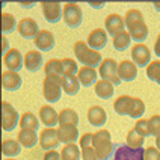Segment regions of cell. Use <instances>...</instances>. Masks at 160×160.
<instances>
[{
    "label": "cell",
    "instance_id": "cell-20",
    "mask_svg": "<svg viewBox=\"0 0 160 160\" xmlns=\"http://www.w3.org/2000/svg\"><path fill=\"white\" fill-rule=\"evenodd\" d=\"M2 86L6 91H17L21 86V77L15 71H3L2 74Z\"/></svg>",
    "mask_w": 160,
    "mask_h": 160
},
{
    "label": "cell",
    "instance_id": "cell-37",
    "mask_svg": "<svg viewBox=\"0 0 160 160\" xmlns=\"http://www.w3.org/2000/svg\"><path fill=\"white\" fill-rule=\"evenodd\" d=\"M62 65H63V76H71V74H76L79 71L77 70V63H76L74 59L65 58V59H62Z\"/></svg>",
    "mask_w": 160,
    "mask_h": 160
},
{
    "label": "cell",
    "instance_id": "cell-18",
    "mask_svg": "<svg viewBox=\"0 0 160 160\" xmlns=\"http://www.w3.org/2000/svg\"><path fill=\"white\" fill-rule=\"evenodd\" d=\"M104 24H106V32L112 36H115L116 33L122 32L125 26L124 18L121 17L119 14H110V15H107L106 20H104Z\"/></svg>",
    "mask_w": 160,
    "mask_h": 160
},
{
    "label": "cell",
    "instance_id": "cell-46",
    "mask_svg": "<svg viewBox=\"0 0 160 160\" xmlns=\"http://www.w3.org/2000/svg\"><path fill=\"white\" fill-rule=\"evenodd\" d=\"M156 148L160 151V134L159 136H156Z\"/></svg>",
    "mask_w": 160,
    "mask_h": 160
},
{
    "label": "cell",
    "instance_id": "cell-47",
    "mask_svg": "<svg viewBox=\"0 0 160 160\" xmlns=\"http://www.w3.org/2000/svg\"><path fill=\"white\" fill-rule=\"evenodd\" d=\"M154 6H156V8H157V9L160 11V3H154Z\"/></svg>",
    "mask_w": 160,
    "mask_h": 160
},
{
    "label": "cell",
    "instance_id": "cell-16",
    "mask_svg": "<svg viewBox=\"0 0 160 160\" xmlns=\"http://www.w3.org/2000/svg\"><path fill=\"white\" fill-rule=\"evenodd\" d=\"M118 76L121 82H133L138 76V67L132 61H121L118 63Z\"/></svg>",
    "mask_w": 160,
    "mask_h": 160
},
{
    "label": "cell",
    "instance_id": "cell-4",
    "mask_svg": "<svg viewBox=\"0 0 160 160\" xmlns=\"http://www.w3.org/2000/svg\"><path fill=\"white\" fill-rule=\"evenodd\" d=\"M74 54H76V58H77V61L82 62L85 67H100V63L103 62L101 61V54L100 52H95V50H92L91 47H89L86 42H83V41H77L76 44H74Z\"/></svg>",
    "mask_w": 160,
    "mask_h": 160
},
{
    "label": "cell",
    "instance_id": "cell-29",
    "mask_svg": "<svg viewBox=\"0 0 160 160\" xmlns=\"http://www.w3.org/2000/svg\"><path fill=\"white\" fill-rule=\"evenodd\" d=\"M82 159V150L77 143H68L61 151V160H80Z\"/></svg>",
    "mask_w": 160,
    "mask_h": 160
},
{
    "label": "cell",
    "instance_id": "cell-15",
    "mask_svg": "<svg viewBox=\"0 0 160 160\" xmlns=\"http://www.w3.org/2000/svg\"><path fill=\"white\" fill-rule=\"evenodd\" d=\"M23 61H24V58L17 48H11L8 53L3 56V62H5L9 71H20L21 67H23Z\"/></svg>",
    "mask_w": 160,
    "mask_h": 160
},
{
    "label": "cell",
    "instance_id": "cell-19",
    "mask_svg": "<svg viewBox=\"0 0 160 160\" xmlns=\"http://www.w3.org/2000/svg\"><path fill=\"white\" fill-rule=\"evenodd\" d=\"M39 118H41V122L47 127H54V124H59V113L54 110V107L48 106V104L41 106Z\"/></svg>",
    "mask_w": 160,
    "mask_h": 160
},
{
    "label": "cell",
    "instance_id": "cell-41",
    "mask_svg": "<svg viewBox=\"0 0 160 160\" xmlns=\"http://www.w3.org/2000/svg\"><path fill=\"white\" fill-rule=\"evenodd\" d=\"M80 150H82V160H100L94 147H86V148H80Z\"/></svg>",
    "mask_w": 160,
    "mask_h": 160
},
{
    "label": "cell",
    "instance_id": "cell-28",
    "mask_svg": "<svg viewBox=\"0 0 160 160\" xmlns=\"http://www.w3.org/2000/svg\"><path fill=\"white\" fill-rule=\"evenodd\" d=\"M79 124V115L74 109H63L59 112V125H77Z\"/></svg>",
    "mask_w": 160,
    "mask_h": 160
},
{
    "label": "cell",
    "instance_id": "cell-7",
    "mask_svg": "<svg viewBox=\"0 0 160 160\" xmlns=\"http://www.w3.org/2000/svg\"><path fill=\"white\" fill-rule=\"evenodd\" d=\"M98 72H100L101 79L112 82L113 86L121 83V79H119V76H118V63H116V61L112 59V58L103 59V62L100 63V67H98Z\"/></svg>",
    "mask_w": 160,
    "mask_h": 160
},
{
    "label": "cell",
    "instance_id": "cell-14",
    "mask_svg": "<svg viewBox=\"0 0 160 160\" xmlns=\"http://www.w3.org/2000/svg\"><path fill=\"white\" fill-rule=\"evenodd\" d=\"M38 52H50L54 47V35L50 30H39L33 39Z\"/></svg>",
    "mask_w": 160,
    "mask_h": 160
},
{
    "label": "cell",
    "instance_id": "cell-3",
    "mask_svg": "<svg viewBox=\"0 0 160 160\" xmlns=\"http://www.w3.org/2000/svg\"><path fill=\"white\" fill-rule=\"evenodd\" d=\"M92 147L97 152L100 160H110L113 150H115V143H112L110 139V133L107 130H100L94 133V139H92Z\"/></svg>",
    "mask_w": 160,
    "mask_h": 160
},
{
    "label": "cell",
    "instance_id": "cell-35",
    "mask_svg": "<svg viewBox=\"0 0 160 160\" xmlns=\"http://www.w3.org/2000/svg\"><path fill=\"white\" fill-rule=\"evenodd\" d=\"M15 26H17V23H15L14 15H11L8 12H2V32H3V35L12 32Z\"/></svg>",
    "mask_w": 160,
    "mask_h": 160
},
{
    "label": "cell",
    "instance_id": "cell-5",
    "mask_svg": "<svg viewBox=\"0 0 160 160\" xmlns=\"http://www.w3.org/2000/svg\"><path fill=\"white\" fill-rule=\"evenodd\" d=\"M62 92V79L56 76H45L42 80V95L48 103H58Z\"/></svg>",
    "mask_w": 160,
    "mask_h": 160
},
{
    "label": "cell",
    "instance_id": "cell-27",
    "mask_svg": "<svg viewBox=\"0 0 160 160\" xmlns=\"http://www.w3.org/2000/svg\"><path fill=\"white\" fill-rule=\"evenodd\" d=\"M95 94H97V97L103 98V100L112 98V95H113V83L109 82V80L100 79L95 83Z\"/></svg>",
    "mask_w": 160,
    "mask_h": 160
},
{
    "label": "cell",
    "instance_id": "cell-36",
    "mask_svg": "<svg viewBox=\"0 0 160 160\" xmlns=\"http://www.w3.org/2000/svg\"><path fill=\"white\" fill-rule=\"evenodd\" d=\"M147 77L160 85V61H151L147 67Z\"/></svg>",
    "mask_w": 160,
    "mask_h": 160
},
{
    "label": "cell",
    "instance_id": "cell-2",
    "mask_svg": "<svg viewBox=\"0 0 160 160\" xmlns=\"http://www.w3.org/2000/svg\"><path fill=\"white\" fill-rule=\"evenodd\" d=\"M113 109L118 115H128L138 119L143 115L145 112V104L141 98L130 97V95H121L115 100Z\"/></svg>",
    "mask_w": 160,
    "mask_h": 160
},
{
    "label": "cell",
    "instance_id": "cell-1",
    "mask_svg": "<svg viewBox=\"0 0 160 160\" xmlns=\"http://www.w3.org/2000/svg\"><path fill=\"white\" fill-rule=\"evenodd\" d=\"M124 23L127 26V29H128V35L136 41V44H141L142 41L147 39L148 27H147L145 21H143V15L141 11H138V9L127 11Z\"/></svg>",
    "mask_w": 160,
    "mask_h": 160
},
{
    "label": "cell",
    "instance_id": "cell-21",
    "mask_svg": "<svg viewBox=\"0 0 160 160\" xmlns=\"http://www.w3.org/2000/svg\"><path fill=\"white\" fill-rule=\"evenodd\" d=\"M58 136H59V141L62 143H74L79 138V130H77V125H62L58 128Z\"/></svg>",
    "mask_w": 160,
    "mask_h": 160
},
{
    "label": "cell",
    "instance_id": "cell-26",
    "mask_svg": "<svg viewBox=\"0 0 160 160\" xmlns=\"http://www.w3.org/2000/svg\"><path fill=\"white\" fill-rule=\"evenodd\" d=\"M62 89L67 95H76L80 91V82L76 74L71 76H63L62 77Z\"/></svg>",
    "mask_w": 160,
    "mask_h": 160
},
{
    "label": "cell",
    "instance_id": "cell-17",
    "mask_svg": "<svg viewBox=\"0 0 160 160\" xmlns=\"http://www.w3.org/2000/svg\"><path fill=\"white\" fill-rule=\"evenodd\" d=\"M18 33L23 36V38H26V39H30V38H33L35 39V36L38 35V24H36V21L33 18H23L20 23H18Z\"/></svg>",
    "mask_w": 160,
    "mask_h": 160
},
{
    "label": "cell",
    "instance_id": "cell-30",
    "mask_svg": "<svg viewBox=\"0 0 160 160\" xmlns=\"http://www.w3.org/2000/svg\"><path fill=\"white\" fill-rule=\"evenodd\" d=\"M44 72L45 76H56V77H63V65L62 61L59 59H50L48 62L44 65Z\"/></svg>",
    "mask_w": 160,
    "mask_h": 160
},
{
    "label": "cell",
    "instance_id": "cell-40",
    "mask_svg": "<svg viewBox=\"0 0 160 160\" xmlns=\"http://www.w3.org/2000/svg\"><path fill=\"white\" fill-rule=\"evenodd\" d=\"M143 160H160V151L156 147L143 150Z\"/></svg>",
    "mask_w": 160,
    "mask_h": 160
},
{
    "label": "cell",
    "instance_id": "cell-42",
    "mask_svg": "<svg viewBox=\"0 0 160 160\" xmlns=\"http://www.w3.org/2000/svg\"><path fill=\"white\" fill-rule=\"evenodd\" d=\"M92 139H94V133H85L83 136H80V139H79L80 148L92 147Z\"/></svg>",
    "mask_w": 160,
    "mask_h": 160
},
{
    "label": "cell",
    "instance_id": "cell-32",
    "mask_svg": "<svg viewBox=\"0 0 160 160\" xmlns=\"http://www.w3.org/2000/svg\"><path fill=\"white\" fill-rule=\"evenodd\" d=\"M130 42H132V36L128 35V32H125V30H122V32H119V33H116L113 36V47L118 52L127 50L130 47Z\"/></svg>",
    "mask_w": 160,
    "mask_h": 160
},
{
    "label": "cell",
    "instance_id": "cell-33",
    "mask_svg": "<svg viewBox=\"0 0 160 160\" xmlns=\"http://www.w3.org/2000/svg\"><path fill=\"white\" fill-rule=\"evenodd\" d=\"M20 127L21 130H35L36 132L39 127V121L36 119V116L32 112H24L20 119Z\"/></svg>",
    "mask_w": 160,
    "mask_h": 160
},
{
    "label": "cell",
    "instance_id": "cell-9",
    "mask_svg": "<svg viewBox=\"0 0 160 160\" xmlns=\"http://www.w3.org/2000/svg\"><path fill=\"white\" fill-rule=\"evenodd\" d=\"M110 160H143V150H132L127 145H116Z\"/></svg>",
    "mask_w": 160,
    "mask_h": 160
},
{
    "label": "cell",
    "instance_id": "cell-8",
    "mask_svg": "<svg viewBox=\"0 0 160 160\" xmlns=\"http://www.w3.org/2000/svg\"><path fill=\"white\" fill-rule=\"evenodd\" d=\"M63 21L65 24L71 29H76L82 24V9L80 6H77L76 3H67L63 6Z\"/></svg>",
    "mask_w": 160,
    "mask_h": 160
},
{
    "label": "cell",
    "instance_id": "cell-34",
    "mask_svg": "<svg viewBox=\"0 0 160 160\" xmlns=\"http://www.w3.org/2000/svg\"><path fill=\"white\" fill-rule=\"evenodd\" d=\"M125 145L132 150H139L142 148L143 145V136L139 134L134 128H132L128 133H127V138H125Z\"/></svg>",
    "mask_w": 160,
    "mask_h": 160
},
{
    "label": "cell",
    "instance_id": "cell-31",
    "mask_svg": "<svg viewBox=\"0 0 160 160\" xmlns=\"http://www.w3.org/2000/svg\"><path fill=\"white\" fill-rule=\"evenodd\" d=\"M21 151V143L14 141V139H6L2 142V154L6 157H14L18 156Z\"/></svg>",
    "mask_w": 160,
    "mask_h": 160
},
{
    "label": "cell",
    "instance_id": "cell-10",
    "mask_svg": "<svg viewBox=\"0 0 160 160\" xmlns=\"http://www.w3.org/2000/svg\"><path fill=\"white\" fill-rule=\"evenodd\" d=\"M41 9H42V14L44 18L48 23H58L61 17L63 15V8L59 2H42L41 3Z\"/></svg>",
    "mask_w": 160,
    "mask_h": 160
},
{
    "label": "cell",
    "instance_id": "cell-23",
    "mask_svg": "<svg viewBox=\"0 0 160 160\" xmlns=\"http://www.w3.org/2000/svg\"><path fill=\"white\" fill-rule=\"evenodd\" d=\"M88 121H89V124L95 125V127H101L103 124H106V121H107L106 110H104L101 106L89 107V110H88Z\"/></svg>",
    "mask_w": 160,
    "mask_h": 160
},
{
    "label": "cell",
    "instance_id": "cell-45",
    "mask_svg": "<svg viewBox=\"0 0 160 160\" xmlns=\"http://www.w3.org/2000/svg\"><path fill=\"white\" fill-rule=\"evenodd\" d=\"M154 53L157 58H160V33L157 36V39H156V42H154Z\"/></svg>",
    "mask_w": 160,
    "mask_h": 160
},
{
    "label": "cell",
    "instance_id": "cell-25",
    "mask_svg": "<svg viewBox=\"0 0 160 160\" xmlns=\"http://www.w3.org/2000/svg\"><path fill=\"white\" fill-rule=\"evenodd\" d=\"M18 142L24 148H33L39 142V138L35 130H21L18 132Z\"/></svg>",
    "mask_w": 160,
    "mask_h": 160
},
{
    "label": "cell",
    "instance_id": "cell-6",
    "mask_svg": "<svg viewBox=\"0 0 160 160\" xmlns=\"http://www.w3.org/2000/svg\"><path fill=\"white\" fill-rule=\"evenodd\" d=\"M20 116L17 110L8 101H2V128L3 132H12L17 124H20Z\"/></svg>",
    "mask_w": 160,
    "mask_h": 160
},
{
    "label": "cell",
    "instance_id": "cell-48",
    "mask_svg": "<svg viewBox=\"0 0 160 160\" xmlns=\"http://www.w3.org/2000/svg\"><path fill=\"white\" fill-rule=\"evenodd\" d=\"M5 160H14V159H5Z\"/></svg>",
    "mask_w": 160,
    "mask_h": 160
},
{
    "label": "cell",
    "instance_id": "cell-13",
    "mask_svg": "<svg viewBox=\"0 0 160 160\" xmlns=\"http://www.w3.org/2000/svg\"><path fill=\"white\" fill-rule=\"evenodd\" d=\"M86 44L92 48V50H103L107 44V32L104 29L98 27V29H94L91 33L88 35V42Z\"/></svg>",
    "mask_w": 160,
    "mask_h": 160
},
{
    "label": "cell",
    "instance_id": "cell-22",
    "mask_svg": "<svg viewBox=\"0 0 160 160\" xmlns=\"http://www.w3.org/2000/svg\"><path fill=\"white\" fill-rule=\"evenodd\" d=\"M24 67L27 68V71H39L41 67H42V56H41V52L38 50H30L27 52L26 56H24Z\"/></svg>",
    "mask_w": 160,
    "mask_h": 160
},
{
    "label": "cell",
    "instance_id": "cell-44",
    "mask_svg": "<svg viewBox=\"0 0 160 160\" xmlns=\"http://www.w3.org/2000/svg\"><path fill=\"white\" fill-rule=\"evenodd\" d=\"M2 44H3V50H2V53H3V56H5V54L8 53L9 50H11V48H9V42H8V38H6V36L3 35L2 36Z\"/></svg>",
    "mask_w": 160,
    "mask_h": 160
},
{
    "label": "cell",
    "instance_id": "cell-43",
    "mask_svg": "<svg viewBox=\"0 0 160 160\" xmlns=\"http://www.w3.org/2000/svg\"><path fill=\"white\" fill-rule=\"evenodd\" d=\"M44 160H61V152L50 150V151H45L44 154Z\"/></svg>",
    "mask_w": 160,
    "mask_h": 160
},
{
    "label": "cell",
    "instance_id": "cell-24",
    "mask_svg": "<svg viewBox=\"0 0 160 160\" xmlns=\"http://www.w3.org/2000/svg\"><path fill=\"white\" fill-rule=\"evenodd\" d=\"M77 79L82 86H92L97 83V71L92 67H82L77 71Z\"/></svg>",
    "mask_w": 160,
    "mask_h": 160
},
{
    "label": "cell",
    "instance_id": "cell-38",
    "mask_svg": "<svg viewBox=\"0 0 160 160\" xmlns=\"http://www.w3.org/2000/svg\"><path fill=\"white\" fill-rule=\"evenodd\" d=\"M148 128H150V134L159 136L160 134V115H152L148 119Z\"/></svg>",
    "mask_w": 160,
    "mask_h": 160
},
{
    "label": "cell",
    "instance_id": "cell-12",
    "mask_svg": "<svg viewBox=\"0 0 160 160\" xmlns=\"http://www.w3.org/2000/svg\"><path fill=\"white\" fill-rule=\"evenodd\" d=\"M59 136H58V130L54 127H47L44 130H41V136H39V145L42 150H54L59 145Z\"/></svg>",
    "mask_w": 160,
    "mask_h": 160
},
{
    "label": "cell",
    "instance_id": "cell-11",
    "mask_svg": "<svg viewBox=\"0 0 160 160\" xmlns=\"http://www.w3.org/2000/svg\"><path fill=\"white\" fill-rule=\"evenodd\" d=\"M132 59L136 67H148L150 63V59H151V52L148 48V45H145L143 42L141 44H134L133 48H132Z\"/></svg>",
    "mask_w": 160,
    "mask_h": 160
},
{
    "label": "cell",
    "instance_id": "cell-39",
    "mask_svg": "<svg viewBox=\"0 0 160 160\" xmlns=\"http://www.w3.org/2000/svg\"><path fill=\"white\" fill-rule=\"evenodd\" d=\"M134 130L139 134H142L143 138L145 136H150V128H148V119H139L136 125H134Z\"/></svg>",
    "mask_w": 160,
    "mask_h": 160
}]
</instances>
